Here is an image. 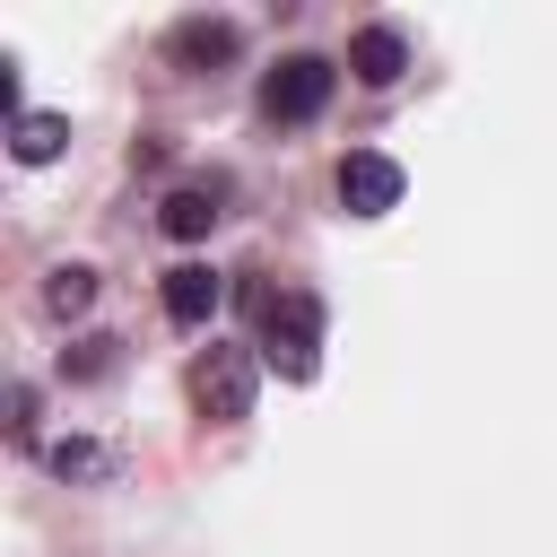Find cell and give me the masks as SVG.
<instances>
[{
    "instance_id": "1",
    "label": "cell",
    "mask_w": 557,
    "mask_h": 557,
    "mask_svg": "<svg viewBox=\"0 0 557 557\" xmlns=\"http://www.w3.org/2000/svg\"><path fill=\"white\" fill-rule=\"evenodd\" d=\"M331 87H339V70H331L322 52H287V61L261 78V113H270V122H313V113L331 104Z\"/></svg>"
},
{
    "instance_id": "2",
    "label": "cell",
    "mask_w": 557,
    "mask_h": 557,
    "mask_svg": "<svg viewBox=\"0 0 557 557\" xmlns=\"http://www.w3.org/2000/svg\"><path fill=\"white\" fill-rule=\"evenodd\" d=\"M261 313H270V357H278L287 374H313V357H322V305H313L305 287H278Z\"/></svg>"
},
{
    "instance_id": "3",
    "label": "cell",
    "mask_w": 557,
    "mask_h": 557,
    "mask_svg": "<svg viewBox=\"0 0 557 557\" xmlns=\"http://www.w3.org/2000/svg\"><path fill=\"white\" fill-rule=\"evenodd\" d=\"M339 200H348L357 218H383V209L400 200V165H392L383 148H357V157L339 165Z\"/></svg>"
},
{
    "instance_id": "4",
    "label": "cell",
    "mask_w": 557,
    "mask_h": 557,
    "mask_svg": "<svg viewBox=\"0 0 557 557\" xmlns=\"http://www.w3.org/2000/svg\"><path fill=\"white\" fill-rule=\"evenodd\" d=\"M218 296H226V278L209 270V261H183V270H165V313L191 331V322H209L218 313Z\"/></svg>"
},
{
    "instance_id": "5",
    "label": "cell",
    "mask_w": 557,
    "mask_h": 557,
    "mask_svg": "<svg viewBox=\"0 0 557 557\" xmlns=\"http://www.w3.org/2000/svg\"><path fill=\"white\" fill-rule=\"evenodd\" d=\"M200 409H218V418H244V409H252V357L218 348V357L200 366Z\"/></svg>"
},
{
    "instance_id": "6",
    "label": "cell",
    "mask_w": 557,
    "mask_h": 557,
    "mask_svg": "<svg viewBox=\"0 0 557 557\" xmlns=\"http://www.w3.org/2000/svg\"><path fill=\"white\" fill-rule=\"evenodd\" d=\"M348 61H357V70H366V78L383 87V78H400V70H409V35L374 17V26H357V44H348Z\"/></svg>"
},
{
    "instance_id": "7",
    "label": "cell",
    "mask_w": 557,
    "mask_h": 557,
    "mask_svg": "<svg viewBox=\"0 0 557 557\" xmlns=\"http://www.w3.org/2000/svg\"><path fill=\"white\" fill-rule=\"evenodd\" d=\"M165 52H183V61H226V52H235V17H183V26L165 35Z\"/></svg>"
},
{
    "instance_id": "8",
    "label": "cell",
    "mask_w": 557,
    "mask_h": 557,
    "mask_svg": "<svg viewBox=\"0 0 557 557\" xmlns=\"http://www.w3.org/2000/svg\"><path fill=\"white\" fill-rule=\"evenodd\" d=\"M226 218V183H183L174 200H165V226L174 235H200V226H218Z\"/></svg>"
},
{
    "instance_id": "9",
    "label": "cell",
    "mask_w": 557,
    "mask_h": 557,
    "mask_svg": "<svg viewBox=\"0 0 557 557\" xmlns=\"http://www.w3.org/2000/svg\"><path fill=\"white\" fill-rule=\"evenodd\" d=\"M44 461H52L61 479H104V470H113V444H96V435H61Z\"/></svg>"
},
{
    "instance_id": "10",
    "label": "cell",
    "mask_w": 557,
    "mask_h": 557,
    "mask_svg": "<svg viewBox=\"0 0 557 557\" xmlns=\"http://www.w3.org/2000/svg\"><path fill=\"white\" fill-rule=\"evenodd\" d=\"M44 296H52V313H78V305L96 296V270H52V287H44Z\"/></svg>"
},
{
    "instance_id": "11",
    "label": "cell",
    "mask_w": 557,
    "mask_h": 557,
    "mask_svg": "<svg viewBox=\"0 0 557 557\" xmlns=\"http://www.w3.org/2000/svg\"><path fill=\"white\" fill-rule=\"evenodd\" d=\"M17 157H52V113H26V139H17Z\"/></svg>"
}]
</instances>
